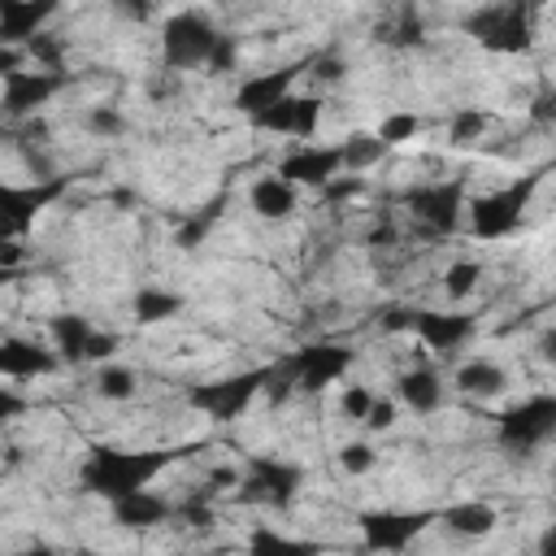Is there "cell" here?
I'll return each instance as SVG.
<instances>
[{
    "label": "cell",
    "mask_w": 556,
    "mask_h": 556,
    "mask_svg": "<svg viewBox=\"0 0 556 556\" xmlns=\"http://www.w3.org/2000/svg\"><path fill=\"white\" fill-rule=\"evenodd\" d=\"M486 126H491V117H486L482 109H460V113H452V122H447V143H452V148H469V143H478V139L486 135Z\"/></svg>",
    "instance_id": "29"
},
{
    "label": "cell",
    "mask_w": 556,
    "mask_h": 556,
    "mask_svg": "<svg viewBox=\"0 0 556 556\" xmlns=\"http://www.w3.org/2000/svg\"><path fill=\"white\" fill-rule=\"evenodd\" d=\"M222 204H226V200H213V208H200V213H191V217H187V222L174 230V243H178V248H187V252H191V248H200V243H204V235L213 230V222H217Z\"/></svg>",
    "instance_id": "31"
},
{
    "label": "cell",
    "mask_w": 556,
    "mask_h": 556,
    "mask_svg": "<svg viewBox=\"0 0 556 556\" xmlns=\"http://www.w3.org/2000/svg\"><path fill=\"white\" fill-rule=\"evenodd\" d=\"M334 152H339V169L352 174V178H361L365 169H374V165L387 156V148L378 143V135H369V130L348 135L343 143H334Z\"/></svg>",
    "instance_id": "26"
},
{
    "label": "cell",
    "mask_w": 556,
    "mask_h": 556,
    "mask_svg": "<svg viewBox=\"0 0 556 556\" xmlns=\"http://www.w3.org/2000/svg\"><path fill=\"white\" fill-rule=\"evenodd\" d=\"M308 70H313L317 83H339V78H343V61H339V56H313Z\"/></svg>",
    "instance_id": "39"
},
{
    "label": "cell",
    "mask_w": 556,
    "mask_h": 556,
    "mask_svg": "<svg viewBox=\"0 0 556 556\" xmlns=\"http://www.w3.org/2000/svg\"><path fill=\"white\" fill-rule=\"evenodd\" d=\"M452 534L460 539H486L495 526H500V508L486 504V500H460V504H447L443 513H434Z\"/></svg>",
    "instance_id": "22"
},
{
    "label": "cell",
    "mask_w": 556,
    "mask_h": 556,
    "mask_svg": "<svg viewBox=\"0 0 556 556\" xmlns=\"http://www.w3.org/2000/svg\"><path fill=\"white\" fill-rule=\"evenodd\" d=\"M13 278H17V269H4V265H0V291H4Z\"/></svg>",
    "instance_id": "42"
},
{
    "label": "cell",
    "mask_w": 556,
    "mask_h": 556,
    "mask_svg": "<svg viewBox=\"0 0 556 556\" xmlns=\"http://www.w3.org/2000/svg\"><path fill=\"white\" fill-rule=\"evenodd\" d=\"M348 365H352V348H343V343H308V348H300L278 374H282L291 387H300V391H326L330 382L343 378Z\"/></svg>",
    "instance_id": "9"
},
{
    "label": "cell",
    "mask_w": 556,
    "mask_h": 556,
    "mask_svg": "<svg viewBox=\"0 0 556 556\" xmlns=\"http://www.w3.org/2000/svg\"><path fill=\"white\" fill-rule=\"evenodd\" d=\"M17 556H56V552H52L48 543H30V547H22Z\"/></svg>",
    "instance_id": "41"
},
{
    "label": "cell",
    "mask_w": 556,
    "mask_h": 556,
    "mask_svg": "<svg viewBox=\"0 0 556 556\" xmlns=\"http://www.w3.org/2000/svg\"><path fill=\"white\" fill-rule=\"evenodd\" d=\"M317 122H321V100L317 96H282L278 104L252 113L256 130H269V135H282V139H300V143L313 139Z\"/></svg>",
    "instance_id": "12"
},
{
    "label": "cell",
    "mask_w": 556,
    "mask_h": 556,
    "mask_svg": "<svg viewBox=\"0 0 556 556\" xmlns=\"http://www.w3.org/2000/svg\"><path fill=\"white\" fill-rule=\"evenodd\" d=\"M248 204H252L256 217H265V222H282V217L295 213L300 191H295L287 178H278V174H261V178L248 187Z\"/></svg>",
    "instance_id": "19"
},
{
    "label": "cell",
    "mask_w": 556,
    "mask_h": 556,
    "mask_svg": "<svg viewBox=\"0 0 556 556\" xmlns=\"http://www.w3.org/2000/svg\"><path fill=\"white\" fill-rule=\"evenodd\" d=\"M117 348H122V334H117V330H91V339H87V361L109 365V361L117 356Z\"/></svg>",
    "instance_id": "36"
},
{
    "label": "cell",
    "mask_w": 556,
    "mask_h": 556,
    "mask_svg": "<svg viewBox=\"0 0 556 556\" xmlns=\"http://www.w3.org/2000/svg\"><path fill=\"white\" fill-rule=\"evenodd\" d=\"M430 521H434V513H391V508H382V513H365V517H361V534H365V547H369V552L395 556V552H404Z\"/></svg>",
    "instance_id": "13"
},
{
    "label": "cell",
    "mask_w": 556,
    "mask_h": 556,
    "mask_svg": "<svg viewBox=\"0 0 556 556\" xmlns=\"http://www.w3.org/2000/svg\"><path fill=\"white\" fill-rule=\"evenodd\" d=\"M339 465H343V473H369L378 465V452H374V443L352 439V443L339 447Z\"/></svg>",
    "instance_id": "33"
},
{
    "label": "cell",
    "mask_w": 556,
    "mask_h": 556,
    "mask_svg": "<svg viewBox=\"0 0 556 556\" xmlns=\"http://www.w3.org/2000/svg\"><path fill=\"white\" fill-rule=\"evenodd\" d=\"M552 430H556V395H530V400H521L517 408H508V413H500L495 417V434H500V447H508V452H534V447H543L547 439H552Z\"/></svg>",
    "instance_id": "4"
},
{
    "label": "cell",
    "mask_w": 556,
    "mask_h": 556,
    "mask_svg": "<svg viewBox=\"0 0 556 556\" xmlns=\"http://www.w3.org/2000/svg\"><path fill=\"white\" fill-rule=\"evenodd\" d=\"M269 382V369H248V374H235V378H217V382H195L187 391V404L208 413L213 421H235L252 408V400L265 391Z\"/></svg>",
    "instance_id": "3"
},
{
    "label": "cell",
    "mask_w": 556,
    "mask_h": 556,
    "mask_svg": "<svg viewBox=\"0 0 556 556\" xmlns=\"http://www.w3.org/2000/svg\"><path fill=\"white\" fill-rule=\"evenodd\" d=\"M469 35L491 52H521L530 43V13L521 4H491L469 17Z\"/></svg>",
    "instance_id": "10"
},
{
    "label": "cell",
    "mask_w": 556,
    "mask_h": 556,
    "mask_svg": "<svg viewBox=\"0 0 556 556\" xmlns=\"http://www.w3.org/2000/svg\"><path fill=\"white\" fill-rule=\"evenodd\" d=\"M65 191V178H48V182H26V187H9L0 182V243H17L35 217Z\"/></svg>",
    "instance_id": "7"
},
{
    "label": "cell",
    "mask_w": 556,
    "mask_h": 556,
    "mask_svg": "<svg viewBox=\"0 0 556 556\" xmlns=\"http://www.w3.org/2000/svg\"><path fill=\"white\" fill-rule=\"evenodd\" d=\"M478 282H482V265H478V261H469V256L452 261V265H447V274H443V291H447V300H465V295H473V291H478Z\"/></svg>",
    "instance_id": "30"
},
{
    "label": "cell",
    "mask_w": 556,
    "mask_h": 556,
    "mask_svg": "<svg viewBox=\"0 0 556 556\" xmlns=\"http://www.w3.org/2000/svg\"><path fill=\"white\" fill-rule=\"evenodd\" d=\"M61 361L48 343H35V339H0V378H43L52 374Z\"/></svg>",
    "instance_id": "16"
},
{
    "label": "cell",
    "mask_w": 556,
    "mask_h": 556,
    "mask_svg": "<svg viewBox=\"0 0 556 556\" xmlns=\"http://www.w3.org/2000/svg\"><path fill=\"white\" fill-rule=\"evenodd\" d=\"M96 391L104 395V400H130L135 391H139V374L135 369H126V365H117V361H109V365H100L96 369Z\"/></svg>",
    "instance_id": "28"
},
{
    "label": "cell",
    "mask_w": 556,
    "mask_h": 556,
    "mask_svg": "<svg viewBox=\"0 0 556 556\" xmlns=\"http://www.w3.org/2000/svg\"><path fill=\"white\" fill-rule=\"evenodd\" d=\"M109 508H113V521H117V526H130V530L161 526V521H169V513H174V504H169L165 495H156L152 486H143V491H135V495H122V500H113Z\"/></svg>",
    "instance_id": "20"
},
{
    "label": "cell",
    "mask_w": 556,
    "mask_h": 556,
    "mask_svg": "<svg viewBox=\"0 0 556 556\" xmlns=\"http://www.w3.org/2000/svg\"><path fill=\"white\" fill-rule=\"evenodd\" d=\"M178 452H126V447H91L83 469H78V482L83 491L100 495V500H122V495H135L143 486H152V478L174 460Z\"/></svg>",
    "instance_id": "1"
},
{
    "label": "cell",
    "mask_w": 556,
    "mask_h": 556,
    "mask_svg": "<svg viewBox=\"0 0 556 556\" xmlns=\"http://www.w3.org/2000/svg\"><path fill=\"white\" fill-rule=\"evenodd\" d=\"M395 404H404L408 413H417V417H430V413H439L443 408V395H447V387H443V378L434 374V369H426V365H413L408 374H400V382H395Z\"/></svg>",
    "instance_id": "18"
},
{
    "label": "cell",
    "mask_w": 556,
    "mask_h": 556,
    "mask_svg": "<svg viewBox=\"0 0 556 556\" xmlns=\"http://www.w3.org/2000/svg\"><path fill=\"white\" fill-rule=\"evenodd\" d=\"M369 404H374V391L369 387H361V382H348L343 387V395H339V413L348 417V421H365V413H369Z\"/></svg>",
    "instance_id": "34"
},
{
    "label": "cell",
    "mask_w": 556,
    "mask_h": 556,
    "mask_svg": "<svg viewBox=\"0 0 556 556\" xmlns=\"http://www.w3.org/2000/svg\"><path fill=\"white\" fill-rule=\"evenodd\" d=\"M395 400H382V395H374V404H369V413H365V430H391L395 426Z\"/></svg>",
    "instance_id": "38"
},
{
    "label": "cell",
    "mask_w": 556,
    "mask_h": 556,
    "mask_svg": "<svg viewBox=\"0 0 556 556\" xmlns=\"http://www.w3.org/2000/svg\"><path fill=\"white\" fill-rule=\"evenodd\" d=\"M91 321L83 317V313H56L52 321H48V334H52V352H56V361L61 365H78V361H87V339H91Z\"/></svg>",
    "instance_id": "24"
},
{
    "label": "cell",
    "mask_w": 556,
    "mask_h": 556,
    "mask_svg": "<svg viewBox=\"0 0 556 556\" xmlns=\"http://www.w3.org/2000/svg\"><path fill=\"white\" fill-rule=\"evenodd\" d=\"M87 130H91V135H100V139H113V135H122V130H126V117H122L113 104H96V109L87 113Z\"/></svg>",
    "instance_id": "35"
},
{
    "label": "cell",
    "mask_w": 556,
    "mask_h": 556,
    "mask_svg": "<svg viewBox=\"0 0 556 556\" xmlns=\"http://www.w3.org/2000/svg\"><path fill=\"white\" fill-rule=\"evenodd\" d=\"M222 39V30H213L200 13H174L161 30V61L165 70H204L213 43Z\"/></svg>",
    "instance_id": "5"
},
{
    "label": "cell",
    "mask_w": 556,
    "mask_h": 556,
    "mask_svg": "<svg viewBox=\"0 0 556 556\" xmlns=\"http://www.w3.org/2000/svg\"><path fill=\"white\" fill-rule=\"evenodd\" d=\"M22 408H26V400H22L9 382H0V426H4V421H13Z\"/></svg>",
    "instance_id": "40"
},
{
    "label": "cell",
    "mask_w": 556,
    "mask_h": 556,
    "mask_svg": "<svg viewBox=\"0 0 556 556\" xmlns=\"http://www.w3.org/2000/svg\"><path fill=\"white\" fill-rule=\"evenodd\" d=\"M508 369L500 365V361H491V356H469V361H460L456 365V374H452V387L460 391V395H469V400H495V395H504L508 391Z\"/></svg>",
    "instance_id": "17"
},
{
    "label": "cell",
    "mask_w": 556,
    "mask_h": 556,
    "mask_svg": "<svg viewBox=\"0 0 556 556\" xmlns=\"http://www.w3.org/2000/svg\"><path fill=\"white\" fill-rule=\"evenodd\" d=\"M417 130H421L417 113H391V117H382V126H378L374 135H378V143L391 152V148H400V143L417 139Z\"/></svg>",
    "instance_id": "32"
},
{
    "label": "cell",
    "mask_w": 556,
    "mask_h": 556,
    "mask_svg": "<svg viewBox=\"0 0 556 556\" xmlns=\"http://www.w3.org/2000/svg\"><path fill=\"white\" fill-rule=\"evenodd\" d=\"M235 56H239V43L230 39V35H222L217 43H213V52H208V74H230L235 70Z\"/></svg>",
    "instance_id": "37"
},
{
    "label": "cell",
    "mask_w": 556,
    "mask_h": 556,
    "mask_svg": "<svg viewBox=\"0 0 556 556\" xmlns=\"http://www.w3.org/2000/svg\"><path fill=\"white\" fill-rule=\"evenodd\" d=\"M278 178H287L295 191L300 187H330L343 169H339V152L334 148H321V143H300L295 152H287L274 169Z\"/></svg>",
    "instance_id": "15"
},
{
    "label": "cell",
    "mask_w": 556,
    "mask_h": 556,
    "mask_svg": "<svg viewBox=\"0 0 556 556\" xmlns=\"http://www.w3.org/2000/svg\"><path fill=\"white\" fill-rule=\"evenodd\" d=\"M295 65H287V70H269V74H256V78H243V87H239V96H235V104L252 117V113H261V109H269V104H278L282 96H291V83H295Z\"/></svg>",
    "instance_id": "21"
},
{
    "label": "cell",
    "mask_w": 556,
    "mask_h": 556,
    "mask_svg": "<svg viewBox=\"0 0 556 556\" xmlns=\"http://www.w3.org/2000/svg\"><path fill=\"white\" fill-rule=\"evenodd\" d=\"M61 83H65V74H48V70H17V74H9V78H0V109L9 113V117H35V109L39 104H48L56 91H61Z\"/></svg>",
    "instance_id": "14"
},
{
    "label": "cell",
    "mask_w": 556,
    "mask_h": 556,
    "mask_svg": "<svg viewBox=\"0 0 556 556\" xmlns=\"http://www.w3.org/2000/svg\"><path fill=\"white\" fill-rule=\"evenodd\" d=\"M248 556H321V543L282 534V530H274V526H256V530L248 534Z\"/></svg>",
    "instance_id": "25"
},
{
    "label": "cell",
    "mask_w": 556,
    "mask_h": 556,
    "mask_svg": "<svg viewBox=\"0 0 556 556\" xmlns=\"http://www.w3.org/2000/svg\"><path fill=\"white\" fill-rule=\"evenodd\" d=\"M408 213H413V222H417L430 239L456 235L460 213H465V182H460V178L421 182L417 191H408Z\"/></svg>",
    "instance_id": "6"
},
{
    "label": "cell",
    "mask_w": 556,
    "mask_h": 556,
    "mask_svg": "<svg viewBox=\"0 0 556 556\" xmlns=\"http://www.w3.org/2000/svg\"><path fill=\"white\" fill-rule=\"evenodd\" d=\"M182 295L178 291H161V287H143L139 295H135V317L143 321V326H156V321H169L174 313H182Z\"/></svg>",
    "instance_id": "27"
},
{
    "label": "cell",
    "mask_w": 556,
    "mask_h": 556,
    "mask_svg": "<svg viewBox=\"0 0 556 556\" xmlns=\"http://www.w3.org/2000/svg\"><path fill=\"white\" fill-rule=\"evenodd\" d=\"M534 187H539V174H530V178H521V182H508V187H500V191H486V195L469 200V204H465L469 230H473L478 239H504V235H513V230L521 226V213H526Z\"/></svg>",
    "instance_id": "2"
},
{
    "label": "cell",
    "mask_w": 556,
    "mask_h": 556,
    "mask_svg": "<svg viewBox=\"0 0 556 556\" xmlns=\"http://www.w3.org/2000/svg\"><path fill=\"white\" fill-rule=\"evenodd\" d=\"M304 473L278 456H252L248 473H239V495L252 504H269V508H287L300 491Z\"/></svg>",
    "instance_id": "8"
},
{
    "label": "cell",
    "mask_w": 556,
    "mask_h": 556,
    "mask_svg": "<svg viewBox=\"0 0 556 556\" xmlns=\"http://www.w3.org/2000/svg\"><path fill=\"white\" fill-rule=\"evenodd\" d=\"M52 17V4H30V0H4L0 4V43H26L43 30V22Z\"/></svg>",
    "instance_id": "23"
},
{
    "label": "cell",
    "mask_w": 556,
    "mask_h": 556,
    "mask_svg": "<svg viewBox=\"0 0 556 556\" xmlns=\"http://www.w3.org/2000/svg\"><path fill=\"white\" fill-rule=\"evenodd\" d=\"M413 334L430 352L452 356L478 334V317L473 313H452V308H413Z\"/></svg>",
    "instance_id": "11"
}]
</instances>
